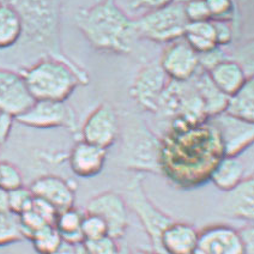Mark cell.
Returning a JSON list of instances; mask_svg holds the SVG:
<instances>
[{"mask_svg":"<svg viewBox=\"0 0 254 254\" xmlns=\"http://www.w3.org/2000/svg\"><path fill=\"white\" fill-rule=\"evenodd\" d=\"M223 157L221 135L210 120L197 125L173 120L161 139V174L179 189H197L210 181Z\"/></svg>","mask_w":254,"mask_h":254,"instance_id":"obj_1","label":"cell"},{"mask_svg":"<svg viewBox=\"0 0 254 254\" xmlns=\"http://www.w3.org/2000/svg\"><path fill=\"white\" fill-rule=\"evenodd\" d=\"M76 24L94 50L107 54L132 53L138 41L134 19L115 4L102 0L76 13Z\"/></svg>","mask_w":254,"mask_h":254,"instance_id":"obj_2","label":"cell"},{"mask_svg":"<svg viewBox=\"0 0 254 254\" xmlns=\"http://www.w3.org/2000/svg\"><path fill=\"white\" fill-rule=\"evenodd\" d=\"M19 73L35 101H67L78 85L89 82L88 74L65 56H46Z\"/></svg>","mask_w":254,"mask_h":254,"instance_id":"obj_3","label":"cell"},{"mask_svg":"<svg viewBox=\"0 0 254 254\" xmlns=\"http://www.w3.org/2000/svg\"><path fill=\"white\" fill-rule=\"evenodd\" d=\"M10 5L22 21V45L35 47L47 56H64L60 50L59 0H0Z\"/></svg>","mask_w":254,"mask_h":254,"instance_id":"obj_4","label":"cell"},{"mask_svg":"<svg viewBox=\"0 0 254 254\" xmlns=\"http://www.w3.org/2000/svg\"><path fill=\"white\" fill-rule=\"evenodd\" d=\"M120 150L117 163L121 168L133 170L138 174H161V139L149 128L145 120L137 114L119 115Z\"/></svg>","mask_w":254,"mask_h":254,"instance_id":"obj_5","label":"cell"},{"mask_svg":"<svg viewBox=\"0 0 254 254\" xmlns=\"http://www.w3.org/2000/svg\"><path fill=\"white\" fill-rule=\"evenodd\" d=\"M138 39L157 43H170L183 39L187 22L184 2L173 1L134 19Z\"/></svg>","mask_w":254,"mask_h":254,"instance_id":"obj_6","label":"cell"},{"mask_svg":"<svg viewBox=\"0 0 254 254\" xmlns=\"http://www.w3.org/2000/svg\"><path fill=\"white\" fill-rule=\"evenodd\" d=\"M124 199L127 207H129L140 221L141 226L151 241L154 251L161 253V235L174 219L161 211L146 195L143 186V174H137L132 179L131 183L127 185Z\"/></svg>","mask_w":254,"mask_h":254,"instance_id":"obj_7","label":"cell"},{"mask_svg":"<svg viewBox=\"0 0 254 254\" xmlns=\"http://www.w3.org/2000/svg\"><path fill=\"white\" fill-rule=\"evenodd\" d=\"M252 227L238 230L227 224H215L199 232L193 254H254Z\"/></svg>","mask_w":254,"mask_h":254,"instance_id":"obj_8","label":"cell"},{"mask_svg":"<svg viewBox=\"0 0 254 254\" xmlns=\"http://www.w3.org/2000/svg\"><path fill=\"white\" fill-rule=\"evenodd\" d=\"M14 120L33 128L67 127L71 131L77 129L76 115L66 101H35L28 111Z\"/></svg>","mask_w":254,"mask_h":254,"instance_id":"obj_9","label":"cell"},{"mask_svg":"<svg viewBox=\"0 0 254 254\" xmlns=\"http://www.w3.org/2000/svg\"><path fill=\"white\" fill-rule=\"evenodd\" d=\"M169 80L160 63L148 64L141 67L135 76L129 89V95L141 109L156 114Z\"/></svg>","mask_w":254,"mask_h":254,"instance_id":"obj_10","label":"cell"},{"mask_svg":"<svg viewBox=\"0 0 254 254\" xmlns=\"http://www.w3.org/2000/svg\"><path fill=\"white\" fill-rule=\"evenodd\" d=\"M119 114L111 103H101L88 115L82 127V140L109 149L119 139Z\"/></svg>","mask_w":254,"mask_h":254,"instance_id":"obj_11","label":"cell"},{"mask_svg":"<svg viewBox=\"0 0 254 254\" xmlns=\"http://www.w3.org/2000/svg\"><path fill=\"white\" fill-rule=\"evenodd\" d=\"M125 199L119 193L107 190L88 201L86 213L99 216L105 221L108 228V235L119 240L125 235L128 228V211Z\"/></svg>","mask_w":254,"mask_h":254,"instance_id":"obj_12","label":"cell"},{"mask_svg":"<svg viewBox=\"0 0 254 254\" xmlns=\"http://www.w3.org/2000/svg\"><path fill=\"white\" fill-rule=\"evenodd\" d=\"M158 63L169 79L177 82L192 79L200 68L199 54L184 39L168 43Z\"/></svg>","mask_w":254,"mask_h":254,"instance_id":"obj_13","label":"cell"},{"mask_svg":"<svg viewBox=\"0 0 254 254\" xmlns=\"http://www.w3.org/2000/svg\"><path fill=\"white\" fill-rule=\"evenodd\" d=\"M221 135L224 156L239 157L254 141V123L236 119L226 113L209 119Z\"/></svg>","mask_w":254,"mask_h":254,"instance_id":"obj_14","label":"cell"},{"mask_svg":"<svg viewBox=\"0 0 254 254\" xmlns=\"http://www.w3.org/2000/svg\"><path fill=\"white\" fill-rule=\"evenodd\" d=\"M34 102L35 100L29 92L22 74L0 67V111L16 119L28 111Z\"/></svg>","mask_w":254,"mask_h":254,"instance_id":"obj_15","label":"cell"},{"mask_svg":"<svg viewBox=\"0 0 254 254\" xmlns=\"http://www.w3.org/2000/svg\"><path fill=\"white\" fill-rule=\"evenodd\" d=\"M29 190L35 198H40L53 205L58 212L74 206V189L68 181L57 175H42L35 179Z\"/></svg>","mask_w":254,"mask_h":254,"instance_id":"obj_16","label":"cell"},{"mask_svg":"<svg viewBox=\"0 0 254 254\" xmlns=\"http://www.w3.org/2000/svg\"><path fill=\"white\" fill-rule=\"evenodd\" d=\"M219 211L228 218L253 222L254 219V180L247 177L238 186L226 192L219 205Z\"/></svg>","mask_w":254,"mask_h":254,"instance_id":"obj_17","label":"cell"},{"mask_svg":"<svg viewBox=\"0 0 254 254\" xmlns=\"http://www.w3.org/2000/svg\"><path fill=\"white\" fill-rule=\"evenodd\" d=\"M107 160V150L88 143L77 141L71 149L68 162L72 172L79 178H92L102 172Z\"/></svg>","mask_w":254,"mask_h":254,"instance_id":"obj_18","label":"cell"},{"mask_svg":"<svg viewBox=\"0 0 254 254\" xmlns=\"http://www.w3.org/2000/svg\"><path fill=\"white\" fill-rule=\"evenodd\" d=\"M199 232L186 222L173 221L160 239L161 253L192 254L197 246Z\"/></svg>","mask_w":254,"mask_h":254,"instance_id":"obj_19","label":"cell"},{"mask_svg":"<svg viewBox=\"0 0 254 254\" xmlns=\"http://www.w3.org/2000/svg\"><path fill=\"white\" fill-rule=\"evenodd\" d=\"M192 82L197 89L201 101H203L205 113L209 119L224 113L228 96L215 85V83L212 82L206 71L199 68L195 76L192 78Z\"/></svg>","mask_w":254,"mask_h":254,"instance_id":"obj_20","label":"cell"},{"mask_svg":"<svg viewBox=\"0 0 254 254\" xmlns=\"http://www.w3.org/2000/svg\"><path fill=\"white\" fill-rule=\"evenodd\" d=\"M207 73L215 85L228 97L235 94L246 83L248 78H251L247 77L241 66L230 58L218 64Z\"/></svg>","mask_w":254,"mask_h":254,"instance_id":"obj_21","label":"cell"},{"mask_svg":"<svg viewBox=\"0 0 254 254\" xmlns=\"http://www.w3.org/2000/svg\"><path fill=\"white\" fill-rule=\"evenodd\" d=\"M245 164L239 157L224 156L213 169L210 181L218 190L228 192L238 186L245 178Z\"/></svg>","mask_w":254,"mask_h":254,"instance_id":"obj_22","label":"cell"},{"mask_svg":"<svg viewBox=\"0 0 254 254\" xmlns=\"http://www.w3.org/2000/svg\"><path fill=\"white\" fill-rule=\"evenodd\" d=\"M224 113L247 123H254V79L248 78L235 94L228 97Z\"/></svg>","mask_w":254,"mask_h":254,"instance_id":"obj_23","label":"cell"},{"mask_svg":"<svg viewBox=\"0 0 254 254\" xmlns=\"http://www.w3.org/2000/svg\"><path fill=\"white\" fill-rule=\"evenodd\" d=\"M183 39L198 54L218 47L216 41L215 25L212 21L189 22L185 28Z\"/></svg>","mask_w":254,"mask_h":254,"instance_id":"obj_24","label":"cell"},{"mask_svg":"<svg viewBox=\"0 0 254 254\" xmlns=\"http://www.w3.org/2000/svg\"><path fill=\"white\" fill-rule=\"evenodd\" d=\"M23 34L22 21L10 5L0 2V50H7L19 43Z\"/></svg>","mask_w":254,"mask_h":254,"instance_id":"obj_25","label":"cell"},{"mask_svg":"<svg viewBox=\"0 0 254 254\" xmlns=\"http://www.w3.org/2000/svg\"><path fill=\"white\" fill-rule=\"evenodd\" d=\"M84 213L85 212H82L74 206L58 213L54 227L57 228L64 241L70 242L72 245H79L84 242V238L80 230Z\"/></svg>","mask_w":254,"mask_h":254,"instance_id":"obj_26","label":"cell"},{"mask_svg":"<svg viewBox=\"0 0 254 254\" xmlns=\"http://www.w3.org/2000/svg\"><path fill=\"white\" fill-rule=\"evenodd\" d=\"M30 241L33 242V246L39 254H52L63 239L56 227L47 224L34 234Z\"/></svg>","mask_w":254,"mask_h":254,"instance_id":"obj_27","label":"cell"},{"mask_svg":"<svg viewBox=\"0 0 254 254\" xmlns=\"http://www.w3.org/2000/svg\"><path fill=\"white\" fill-rule=\"evenodd\" d=\"M23 240L18 217L11 212H0V246Z\"/></svg>","mask_w":254,"mask_h":254,"instance_id":"obj_28","label":"cell"},{"mask_svg":"<svg viewBox=\"0 0 254 254\" xmlns=\"http://www.w3.org/2000/svg\"><path fill=\"white\" fill-rule=\"evenodd\" d=\"M34 195L31 190L22 186L18 189L8 190V210L13 215L19 216L29 211L33 206Z\"/></svg>","mask_w":254,"mask_h":254,"instance_id":"obj_29","label":"cell"},{"mask_svg":"<svg viewBox=\"0 0 254 254\" xmlns=\"http://www.w3.org/2000/svg\"><path fill=\"white\" fill-rule=\"evenodd\" d=\"M80 230H82L84 241L94 240V239L108 235V228H107L105 221L99 216L92 215V213H84Z\"/></svg>","mask_w":254,"mask_h":254,"instance_id":"obj_30","label":"cell"},{"mask_svg":"<svg viewBox=\"0 0 254 254\" xmlns=\"http://www.w3.org/2000/svg\"><path fill=\"white\" fill-rule=\"evenodd\" d=\"M23 186V175L21 170L13 163L0 162V187L5 190H12Z\"/></svg>","mask_w":254,"mask_h":254,"instance_id":"obj_31","label":"cell"},{"mask_svg":"<svg viewBox=\"0 0 254 254\" xmlns=\"http://www.w3.org/2000/svg\"><path fill=\"white\" fill-rule=\"evenodd\" d=\"M17 217H18L19 230H21L23 239H29L30 240L34 234L39 232L41 228L47 226V223L31 209L27 212L22 213V215L17 216Z\"/></svg>","mask_w":254,"mask_h":254,"instance_id":"obj_32","label":"cell"},{"mask_svg":"<svg viewBox=\"0 0 254 254\" xmlns=\"http://www.w3.org/2000/svg\"><path fill=\"white\" fill-rule=\"evenodd\" d=\"M211 21L230 22L234 12L233 0H204Z\"/></svg>","mask_w":254,"mask_h":254,"instance_id":"obj_33","label":"cell"},{"mask_svg":"<svg viewBox=\"0 0 254 254\" xmlns=\"http://www.w3.org/2000/svg\"><path fill=\"white\" fill-rule=\"evenodd\" d=\"M117 241L112 236L105 235L94 240H86L83 245L89 254H119L120 250Z\"/></svg>","mask_w":254,"mask_h":254,"instance_id":"obj_34","label":"cell"},{"mask_svg":"<svg viewBox=\"0 0 254 254\" xmlns=\"http://www.w3.org/2000/svg\"><path fill=\"white\" fill-rule=\"evenodd\" d=\"M184 12L187 22L211 21L204 0H187L184 2Z\"/></svg>","mask_w":254,"mask_h":254,"instance_id":"obj_35","label":"cell"},{"mask_svg":"<svg viewBox=\"0 0 254 254\" xmlns=\"http://www.w3.org/2000/svg\"><path fill=\"white\" fill-rule=\"evenodd\" d=\"M175 0H127V7L132 13H140L141 16L151 11L167 6Z\"/></svg>","mask_w":254,"mask_h":254,"instance_id":"obj_36","label":"cell"},{"mask_svg":"<svg viewBox=\"0 0 254 254\" xmlns=\"http://www.w3.org/2000/svg\"><path fill=\"white\" fill-rule=\"evenodd\" d=\"M241 66L247 77H253V42L248 41L246 45L238 48L235 58H230Z\"/></svg>","mask_w":254,"mask_h":254,"instance_id":"obj_37","label":"cell"},{"mask_svg":"<svg viewBox=\"0 0 254 254\" xmlns=\"http://www.w3.org/2000/svg\"><path fill=\"white\" fill-rule=\"evenodd\" d=\"M228 59L226 52L221 47H216L213 50L199 54V66L201 70L210 72L215 66Z\"/></svg>","mask_w":254,"mask_h":254,"instance_id":"obj_38","label":"cell"},{"mask_svg":"<svg viewBox=\"0 0 254 254\" xmlns=\"http://www.w3.org/2000/svg\"><path fill=\"white\" fill-rule=\"evenodd\" d=\"M31 210H33V211H35L37 215H39L40 217H41L43 221L46 222V223L52 224V226H54L57 216H58V213H59L53 205L47 203L46 200H42V199L35 198V197H34Z\"/></svg>","mask_w":254,"mask_h":254,"instance_id":"obj_39","label":"cell"},{"mask_svg":"<svg viewBox=\"0 0 254 254\" xmlns=\"http://www.w3.org/2000/svg\"><path fill=\"white\" fill-rule=\"evenodd\" d=\"M215 25L216 41L218 47H227L233 42V28L227 21H212Z\"/></svg>","mask_w":254,"mask_h":254,"instance_id":"obj_40","label":"cell"},{"mask_svg":"<svg viewBox=\"0 0 254 254\" xmlns=\"http://www.w3.org/2000/svg\"><path fill=\"white\" fill-rule=\"evenodd\" d=\"M13 123L14 118L12 115L0 111V145L6 143L11 131H12Z\"/></svg>","mask_w":254,"mask_h":254,"instance_id":"obj_41","label":"cell"},{"mask_svg":"<svg viewBox=\"0 0 254 254\" xmlns=\"http://www.w3.org/2000/svg\"><path fill=\"white\" fill-rule=\"evenodd\" d=\"M76 246L77 245H72L63 240L52 254H76Z\"/></svg>","mask_w":254,"mask_h":254,"instance_id":"obj_42","label":"cell"},{"mask_svg":"<svg viewBox=\"0 0 254 254\" xmlns=\"http://www.w3.org/2000/svg\"><path fill=\"white\" fill-rule=\"evenodd\" d=\"M0 212H10L8 210V192L0 187Z\"/></svg>","mask_w":254,"mask_h":254,"instance_id":"obj_43","label":"cell"},{"mask_svg":"<svg viewBox=\"0 0 254 254\" xmlns=\"http://www.w3.org/2000/svg\"><path fill=\"white\" fill-rule=\"evenodd\" d=\"M131 254H162V253L156 252L154 250L149 251V250H143V248H138V250H134Z\"/></svg>","mask_w":254,"mask_h":254,"instance_id":"obj_44","label":"cell"},{"mask_svg":"<svg viewBox=\"0 0 254 254\" xmlns=\"http://www.w3.org/2000/svg\"><path fill=\"white\" fill-rule=\"evenodd\" d=\"M76 254H89L86 248L84 247V245L79 244L76 246Z\"/></svg>","mask_w":254,"mask_h":254,"instance_id":"obj_45","label":"cell"},{"mask_svg":"<svg viewBox=\"0 0 254 254\" xmlns=\"http://www.w3.org/2000/svg\"><path fill=\"white\" fill-rule=\"evenodd\" d=\"M192 254H193V253H192Z\"/></svg>","mask_w":254,"mask_h":254,"instance_id":"obj_46","label":"cell"}]
</instances>
